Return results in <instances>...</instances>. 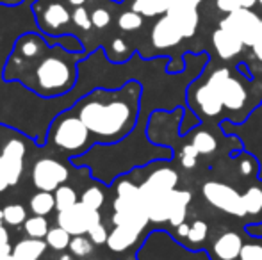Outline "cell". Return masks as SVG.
<instances>
[{"mask_svg":"<svg viewBox=\"0 0 262 260\" xmlns=\"http://www.w3.org/2000/svg\"><path fill=\"white\" fill-rule=\"evenodd\" d=\"M141 87L136 82L120 91L98 89L77 104V116L95 137L116 143L127 137L138 123Z\"/></svg>","mask_w":262,"mask_h":260,"instance_id":"1","label":"cell"},{"mask_svg":"<svg viewBox=\"0 0 262 260\" xmlns=\"http://www.w3.org/2000/svg\"><path fill=\"white\" fill-rule=\"evenodd\" d=\"M90 134V129L84 125L79 116L62 114L57 120H54L49 137L57 150L77 157L79 153H84L88 150Z\"/></svg>","mask_w":262,"mask_h":260,"instance_id":"2","label":"cell"},{"mask_svg":"<svg viewBox=\"0 0 262 260\" xmlns=\"http://www.w3.org/2000/svg\"><path fill=\"white\" fill-rule=\"evenodd\" d=\"M36 82L41 94L66 93L75 82V66L59 56H49L36 68Z\"/></svg>","mask_w":262,"mask_h":260,"instance_id":"3","label":"cell"},{"mask_svg":"<svg viewBox=\"0 0 262 260\" xmlns=\"http://www.w3.org/2000/svg\"><path fill=\"white\" fill-rule=\"evenodd\" d=\"M207 84L217 91L221 102L230 111H241L246 104V89L237 79L230 75L228 68H220L209 77Z\"/></svg>","mask_w":262,"mask_h":260,"instance_id":"4","label":"cell"},{"mask_svg":"<svg viewBox=\"0 0 262 260\" xmlns=\"http://www.w3.org/2000/svg\"><path fill=\"white\" fill-rule=\"evenodd\" d=\"M202 195L217 210L227 212V214L235 216V218H245L243 195H239L232 185L225 184V182L209 180L202 187Z\"/></svg>","mask_w":262,"mask_h":260,"instance_id":"5","label":"cell"},{"mask_svg":"<svg viewBox=\"0 0 262 260\" xmlns=\"http://www.w3.org/2000/svg\"><path fill=\"white\" fill-rule=\"evenodd\" d=\"M57 223L59 226L66 230L72 237L75 235H84V233H90V230L95 225L102 223V216L98 210L84 205L82 201H77L73 207L61 210L57 214Z\"/></svg>","mask_w":262,"mask_h":260,"instance_id":"6","label":"cell"},{"mask_svg":"<svg viewBox=\"0 0 262 260\" xmlns=\"http://www.w3.org/2000/svg\"><path fill=\"white\" fill-rule=\"evenodd\" d=\"M220 27L237 36L245 43V46H253L259 34L260 18L252 9H237L234 13H228L220 21Z\"/></svg>","mask_w":262,"mask_h":260,"instance_id":"7","label":"cell"},{"mask_svg":"<svg viewBox=\"0 0 262 260\" xmlns=\"http://www.w3.org/2000/svg\"><path fill=\"white\" fill-rule=\"evenodd\" d=\"M31 177L32 184L38 191L52 193L68 180V170L64 164L54 159H39L32 166Z\"/></svg>","mask_w":262,"mask_h":260,"instance_id":"8","label":"cell"},{"mask_svg":"<svg viewBox=\"0 0 262 260\" xmlns=\"http://www.w3.org/2000/svg\"><path fill=\"white\" fill-rule=\"evenodd\" d=\"M25 159V145L20 139H11L6 143L0 155V177H4L9 185H16L21 178Z\"/></svg>","mask_w":262,"mask_h":260,"instance_id":"9","label":"cell"},{"mask_svg":"<svg viewBox=\"0 0 262 260\" xmlns=\"http://www.w3.org/2000/svg\"><path fill=\"white\" fill-rule=\"evenodd\" d=\"M202 0H173L168 9V16L175 21V25L180 29L184 38H193L198 29V6Z\"/></svg>","mask_w":262,"mask_h":260,"instance_id":"10","label":"cell"},{"mask_svg":"<svg viewBox=\"0 0 262 260\" xmlns=\"http://www.w3.org/2000/svg\"><path fill=\"white\" fill-rule=\"evenodd\" d=\"M182 39V32L168 14L157 20V23L152 29V45L156 49H171V46L179 45Z\"/></svg>","mask_w":262,"mask_h":260,"instance_id":"11","label":"cell"},{"mask_svg":"<svg viewBox=\"0 0 262 260\" xmlns=\"http://www.w3.org/2000/svg\"><path fill=\"white\" fill-rule=\"evenodd\" d=\"M245 241L237 232H225L214 241L212 253L216 260H239Z\"/></svg>","mask_w":262,"mask_h":260,"instance_id":"12","label":"cell"},{"mask_svg":"<svg viewBox=\"0 0 262 260\" xmlns=\"http://www.w3.org/2000/svg\"><path fill=\"white\" fill-rule=\"evenodd\" d=\"M212 45L221 59H234L245 49V43L237 36H234L232 32L225 31L221 27L212 32Z\"/></svg>","mask_w":262,"mask_h":260,"instance_id":"13","label":"cell"},{"mask_svg":"<svg viewBox=\"0 0 262 260\" xmlns=\"http://www.w3.org/2000/svg\"><path fill=\"white\" fill-rule=\"evenodd\" d=\"M194 102H196L198 109L202 111V114H205L207 118H216L223 111V102H221L220 94L214 87H210L207 82L202 84L194 93Z\"/></svg>","mask_w":262,"mask_h":260,"instance_id":"14","label":"cell"},{"mask_svg":"<svg viewBox=\"0 0 262 260\" xmlns=\"http://www.w3.org/2000/svg\"><path fill=\"white\" fill-rule=\"evenodd\" d=\"M177 184H179V173L173 168L162 166L148 175L141 187L150 189V191H173L177 189Z\"/></svg>","mask_w":262,"mask_h":260,"instance_id":"15","label":"cell"},{"mask_svg":"<svg viewBox=\"0 0 262 260\" xmlns=\"http://www.w3.org/2000/svg\"><path fill=\"white\" fill-rule=\"evenodd\" d=\"M139 235H141V230H136L132 226H123L118 225L113 228V232L109 233V239H107V248L111 251H125L130 246H134L138 243Z\"/></svg>","mask_w":262,"mask_h":260,"instance_id":"16","label":"cell"},{"mask_svg":"<svg viewBox=\"0 0 262 260\" xmlns=\"http://www.w3.org/2000/svg\"><path fill=\"white\" fill-rule=\"evenodd\" d=\"M47 248H49L47 241L29 237V239H24L14 244L9 260H39L47 251Z\"/></svg>","mask_w":262,"mask_h":260,"instance_id":"17","label":"cell"},{"mask_svg":"<svg viewBox=\"0 0 262 260\" xmlns=\"http://www.w3.org/2000/svg\"><path fill=\"white\" fill-rule=\"evenodd\" d=\"M191 193L189 191H179L175 189L171 198V212H169V225L171 226H179L182 223H186V216H187V207L191 203Z\"/></svg>","mask_w":262,"mask_h":260,"instance_id":"18","label":"cell"},{"mask_svg":"<svg viewBox=\"0 0 262 260\" xmlns=\"http://www.w3.org/2000/svg\"><path fill=\"white\" fill-rule=\"evenodd\" d=\"M70 20H72V14H70L68 9L59 2L49 4V6L45 7V11H43V23H45L47 29H52V31L61 29L62 25H66Z\"/></svg>","mask_w":262,"mask_h":260,"instance_id":"19","label":"cell"},{"mask_svg":"<svg viewBox=\"0 0 262 260\" xmlns=\"http://www.w3.org/2000/svg\"><path fill=\"white\" fill-rule=\"evenodd\" d=\"M243 210L245 218H259L262 216V187L252 185L243 195Z\"/></svg>","mask_w":262,"mask_h":260,"instance_id":"20","label":"cell"},{"mask_svg":"<svg viewBox=\"0 0 262 260\" xmlns=\"http://www.w3.org/2000/svg\"><path fill=\"white\" fill-rule=\"evenodd\" d=\"M173 0H134L132 11L139 13L141 16H161L166 14Z\"/></svg>","mask_w":262,"mask_h":260,"instance_id":"21","label":"cell"},{"mask_svg":"<svg viewBox=\"0 0 262 260\" xmlns=\"http://www.w3.org/2000/svg\"><path fill=\"white\" fill-rule=\"evenodd\" d=\"M29 205L34 216H47L55 208V196L49 191H39L31 198Z\"/></svg>","mask_w":262,"mask_h":260,"instance_id":"22","label":"cell"},{"mask_svg":"<svg viewBox=\"0 0 262 260\" xmlns=\"http://www.w3.org/2000/svg\"><path fill=\"white\" fill-rule=\"evenodd\" d=\"M191 145H193L194 148L200 152V155H210V153H214V152H216V148H217L216 137H214L209 130H204V129L194 132Z\"/></svg>","mask_w":262,"mask_h":260,"instance_id":"23","label":"cell"},{"mask_svg":"<svg viewBox=\"0 0 262 260\" xmlns=\"http://www.w3.org/2000/svg\"><path fill=\"white\" fill-rule=\"evenodd\" d=\"M24 228H25V232H27V235L32 237V239H45L50 230L45 216H32V218H27L24 223Z\"/></svg>","mask_w":262,"mask_h":260,"instance_id":"24","label":"cell"},{"mask_svg":"<svg viewBox=\"0 0 262 260\" xmlns=\"http://www.w3.org/2000/svg\"><path fill=\"white\" fill-rule=\"evenodd\" d=\"M41 49H43L41 39L34 34L21 36L20 41H18V45H16L18 54H20L21 57H29V59L38 56V54L41 52Z\"/></svg>","mask_w":262,"mask_h":260,"instance_id":"25","label":"cell"},{"mask_svg":"<svg viewBox=\"0 0 262 260\" xmlns=\"http://www.w3.org/2000/svg\"><path fill=\"white\" fill-rule=\"evenodd\" d=\"M54 196H55V208H57L59 212L73 207V205L79 201V196H77L75 189H73L72 185H64V184L55 189Z\"/></svg>","mask_w":262,"mask_h":260,"instance_id":"26","label":"cell"},{"mask_svg":"<svg viewBox=\"0 0 262 260\" xmlns=\"http://www.w3.org/2000/svg\"><path fill=\"white\" fill-rule=\"evenodd\" d=\"M45 241H47V244H49V248H52V250H55V251H62L70 246L72 235H70L62 226H55V228L49 230Z\"/></svg>","mask_w":262,"mask_h":260,"instance_id":"27","label":"cell"},{"mask_svg":"<svg viewBox=\"0 0 262 260\" xmlns=\"http://www.w3.org/2000/svg\"><path fill=\"white\" fill-rule=\"evenodd\" d=\"M2 212H4L2 221L7 223V225H11V226L21 225V223H25V219H27V210H25V207L20 203L7 205V207L2 208Z\"/></svg>","mask_w":262,"mask_h":260,"instance_id":"28","label":"cell"},{"mask_svg":"<svg viewBox=\"0 0 262 260\" xmlns=\"http://www.w3.org/2000/svg\"><path fill=\"white\" fill-rule=\"evenodd\" d=\"M118 27L125 32L138 31V29L143 27V16L139 13H136V11H125L118 18Z\"/></svg>","mask_w":262,"mask_h":260,"instance_id":"29","label":"cell"},{"mask_svg":"<svg viewBox=\"0 0 262 260\" xmlns=\"http://www.w3.org/2000/svg\"><path fill=\"white\" fill-rule=\"evenodd\" d=\"M207 233H209V225L205 221H202V219H196V221L191 225L189 233H187L186 239L189 241V244L196 246V244L204 243V241L207 239Z\"/></svg>","mask_w":262,"mask_h":260,"instance_id":"30","label":"cell"},{"mask_svg":"<svg viewBox=\"0 0 262 260\" xmlns=\"http://www.w3.org/2000/svg\"><path fill=\"white\" fill-rule=\"evenodd\" d=\"M80 201H82L84 205H88V207L95 208V210H100L105 201V195L100 187H88L86 191L82 193V200Z\"/></svg>","mask_w":262,"mask_h":260,"instance_id":"31","label":"cell"},{"mask_svg":"<svg viewBox=\"0 0 262 260\" xmlns=\"http://www.w3.org/2000/svg\"><path fill=\"white\" fill-rule=\"evenodd\" d=\"M70 251H72L75 257H86L93 251V243L91 239H86L84 235H75L70 241Z\"/></svg>","mask_w":262,"mask_h":260,"instance_id":"32","label":"cell"},{"mask_svg":"<svg viewBox=\"0 0 262 260\" xmlns=\"http://www.w3.org/2000/svg\"><path fill=\"white\" fill-rule=\"evenodd\" d=\"M259 0H216V6L223 13H234L237 9H252Z\"/></svg>","mask_w":262,"mask_h":260,"instance_id":"33","label":"cell"},{"mask_svg":"<svg viewBox=\"0 0 262 260\" xmlns=\"http://www.w3.org/2000/svg\"><path fill=\"white\" fill-rule=\"evenodd\" d=\"M259 170H260V166L255 157L245 153V155L239 159V173H241L243 177H255V175L259 173Z\"/></svg>","mask_w":262,"mask_h":260,"instance_id":"34","label":"cell"},{"mask_svg":"<svg viewBox=\"0 0 262 260\" xmlns=\"http://www.w3.org/2000/svg\"><path fill=\"white\" fill-rule=\"evenodd\" d=\"M198 155H200V152H198L196 148H194L193 145H186L182 150H180V164H182V168H186V170H193L194 166H196V159Z\"/></svg>","mask_w":262,"mask_h":260,"instance_id":"35","label":"cell"},{"mask_svg":"<svg viewBox=\"0 0 262 260\" xmlns=\"http://www.w3.org/2000/svg\"><path fill=\"white\" fill-rule=\"evenodd\" d=\"M72 20L75 21L77 27H80L82 31H90L93 27V21H91V14L84 9L82 6L80 7H75V11L72 13Z\"/></svg>","mask_w":262,"mask_h":260,"instance_id":"36","label":"cell"},{"mask_svg":"<svg viewBox=\"0 0 262 260\" xmlns=\"http://www.w3.org/2000/svg\"><path fill=\"white\" fill-rule=\"evenodd\" d=\"M239 260H262V241L245 244Z\"/></svg>","mask_w":262,"mask_h":260,"instance_id":"37","label":"cell"},{"mask_svg":"<svg viewBox=\"0 0 262 260\" xmlns=\"http://www.w3.org/2000/svg\"><path fill=\"white\" fill-rule=\"evenodd\" d=\"M90 239L93 244H97V246H100V244H107V239H109V232H107V228L102 223H98V225H95L93 228L90 230Z\"/></svg>","mask_w":262,"mask_h":260,"instance_id":"38","label":"cell"},{"mask_svg":"<svg viewBox=\"0 0 262 260\" xmlns=\"http://www.w3.org/2000/svg\"><path fill=\"white\" fill-rule=\"evenodd\" d=\"M91 21H93V27L105 29L107 25L111 23V13L107 9L98 7V9H95L93 13H91Z\"/></svg>","mask_w":262,"mask_h":260,"instance_id":"39","label":"cell"},{"mask_svg":"<svg viewBox=\"0 0 262 260\" xmlns=\"http://www.w3.org/2000/svg\"><path fill=\"white\" fill-rule=\"evenodd\" d=\"M253 56L259 61H262V20H260V27H259V34H257V39L253 43Z\"/></svg>","mask_w":262,"mask_h":260,"instance_id":"40","label":"cell"},{"mask_svg":"<svg viewBox=\"0 0 262 260\" xmlns=\"http://www.w3.org/2000/svg\"><path fill=\"white\" fill-rule=\"evenodd\" d=\"M127 49H128L127 43H125L121 38H116V39L113 41V50H114L116 54H125V52H127Z\"/></svg>","mask_w":262,"mask_h":260,"instance_id":"41","label":"cell"},{"mask_svg":"<svg viewBox=\"0 0 262 260\" xmlns=\"http://www.w3.org/2000/svg\"><path fill=\"white\" fill-rule=\"evenodd\" d=\"M11 253H13V250H11V244L9 243H2V244H0V260H9Z\"/></svg>","mask_w":262,"mask_h":260,"instance_id":"42","label":"cell"},{"mask_svg":"<svg viewBox=\"0 0 262 260\" xmlns=\"http://www.w3.org/2000/svg\"><path fill=\"white\" fill-rule=\"evenodd\" d=\"M189 228H191V226L187 225V223H182V225L177 226V235H179V237H187V233H189Z\"/></svg>","mask_w":262,"mask_h":260,"instance_id":"43","label":"cell"},{"mask_svg":"<svg viewBox=\"0 0 262 260\" xmlns=\"http://www.w3.org/2000/svg\"><path fill=\"white\" fill-rule=\"evenodd\" d=\"M2 243H9V233H7L6 226L2 225V221H0V244Z\"/></svg>","mask_w":262,"mask_h":260,"instance_id":"44","label":"cell"},{"mask_svg":"<svg viewBox=\"0 0 262 260\" xmlns=\"http://www.w3.org/2000/svg\"><path fill=\"white\" fill-rule=\"evenodd\" d=\"M7 187H9V182H7L4 177H0V193H4Z\"/></svg>","mask_w":262,"mask_h":260,"instance_id":"45","label":"cell"},{"mask_svg":"<svg viewBox=\"0 0 262 260\" xmlns=\"http://www.w3.org/2000/svg\"><path fill=\"white\" fill-rule=\"evenodd\" d=\"M70 4H72V6H75V7H80V6H84V2H86V0H68Z\"/></svg>","mask_w":262,"mask_h":260,"instance_id":"46","label":"cell"},{"mask_svg":"<svg viewBox=\"0 0 262 260\" xmlns=\"http://www.w3.org/2000/svg\"><path fill=\"white\" fill-rule=\"evenodd\" d=\"M59 260H73L72 257H70V255H61V258Z\"/></svg>","mask_w":262,"mask_h":260,"instance_id":"47","label":"cell"},{"mask_svg":"<svg viewBox=\"0 0 262 260\" xmlns=\"http://www.w3.org/2000/svg\"><path fill=\"white\" fill-rule=\"evenodd\" d=\"M2 218H4V212H2V208H0V221H2Z\"/></svg>","mask_w":262,"mask_h":260,"instance_id":"48","label":"cell"},{"mask_svg":"<svg viewBox=\"0 0 262 260\" xmlns=\"http://www.w3.org/2000/svg\"><path fill=\"white\" fill-rule=\"evenodd\" d=\"M259 2H260V6H262V0H259Z\"/></svg>","mask_w":262,"mask_h":260,"instance_id":"49","label":"cell"},{"mask_svg":"<svg viewBox=\"0 0 262 260\" xmlns=\"http://www.w3.org/2000/svg\"><path fill=\"white\" fill-rule=\"evenodd\" d=\"M116 2H120V0H116Z\"/></svg>","mask_w":262,"mask_h":260,"instance_id":"50","label":"cell"}]
</instances>
